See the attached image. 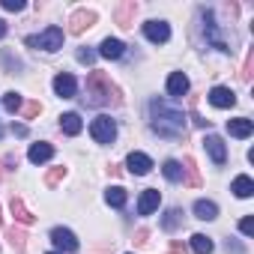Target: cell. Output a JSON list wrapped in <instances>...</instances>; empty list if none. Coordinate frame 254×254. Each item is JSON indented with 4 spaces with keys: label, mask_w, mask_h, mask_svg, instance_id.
Masks as SVG:
<instances>
[{
    "label": "cell",
    "mask_w": 254,
    "mask_h": 254,
    "mask_svg": "<svg viewBox=\"0 0 254 254\" xmlns=\"http://www.w3.org/2000/svg\"><path fill=\"white\" fill-rule=\"evenodd\" d=\"M27 45H39L42 51H60V48H63V30H60L57 24H51V27H45L39 36H30Z\"/></svg>",
    "instance_id": "obj_4"
},
{
    "label": "cell",
    "mask_w": 254,
    "mask_h": 254,
    "mask_svg": "<svg viewBox=\"0 0 254 254\" xmlns=\"http://www.w3.org/2000/svg\"><path fill=\"white\" fill-rule=\"evenodd\" d=\"M168 93H171V96H186V93H189V78H186L183 72H174V75L168 78Z\"/></svg>",
    "instance_id": "obj_18"
},
{
    "label": "cell",
    "mask_w": 254,
    "mask_h": 254,
    "mask_svg": "<svg viewBox=\"0 0 254 254\" xmlns=\"http://www.w3.org/2000/svg\"><path fill=\"white\" fill-rule=\"evenodd\" d=\"M203 147H206V153H209V159L221 168L224 162H227V150H224V141L218 138V135H206L203 138Z\"/></svg>",
    "instance_id": "obj_8"
},
{
    "label": "cell",
    "mask_w": 254,
    "mask_h": 254,
    "mask_svg": "<svg viewBox=\"0 0 254 254\" xmlns=\"http://www.w3.org/2000/svg\"><path fill=\"white\" fill-rule=\"evenodd\" d=\"M51 156H54V147H51V144H33L30 153H27V159H30L33 165H42V162H48Z\"/></svg>",
    "instance_id": "obj_19"
},
{
    "label": "cell",
    "mask_w": 254,
    "mask_h": 254,
    "mask_svg": "<svg viewBox=\"0 0 254 254\" xmlns=\"http://www.w3.org/2000/svg\"><path fill=\"white\" fill-rule=\"evenodd\" d=\"M54 93H57L60 99H75V93H78V81H75L69 72H60V75L54 78Z\"/></svg>",
    "instance_id": "obj_7"
},
{
    "label": "cell",
    "mask_w": 254,
    "mask_h": 254,
    "mask_svg": "<svg viewBox=\"0 0 254 254\" xmlns=\"http://www.w3.org/2000/svg\"><path fill=\"white\" fill-rule=\"evenodd\" d=\"M12 215H15V221H21L24 227H30V224H36V215L24 206V200L21 197H12Z\"/></svg>",
    "instance_id": "obj_16"
},
{
    "label": "cell",
    "mask_w": 254,
    "mask_h": 254,
    "mask_svg": "<svg viewBox=\"0 0 254 254\" xmlns=\"http://www.w3.org/2000/svg\"><path fill=\"white\" fill-rule=\"evenodd\" d=\"M60 129H63L69 138H75V135H81L84 123H81V117H78L75 111H69V114H63V117H60Z\"/></svg>",
    "instance_id": "obj_15"
},
{
    "label": "cell",
    "mask_w": 254,
    "mask_h": 254,
    "mask_svg": "<svg viewBox=\"0 0 254 254\" xmlns=\"http://www.w3.org/2000/svg\"><path fill=\"white\" fill-rule=\"evenodd\" d=\"M150 114H153V132L159 138H168V141L186 138V114L180 108H171L168 102L153 99L150 102Z\"/></svg>",
    "instance_id": "obj_1"
},
{
    "label": "cell",
    "mask_w": 254,
    "mask_h": 254,
    "mask_svg": "<svg viewBox=\"0 0 254 254\" xmlns=\"http://www.w3.org/2000/svg\"><path fill=\"white\" fill-rule=\"evenodd\" d=\"M90 135L96 138V144H114V138H117V123L108 114H102V117H96L90 123Z\"/></svg>",
    "instance_id": "obj_3"
},
{
    "label": "cell",
    "mask_w": 254,
    "mask_h": 254,
    "mask_svg": "<svg viewBox=\"0 0 254 254\" xmlns=\"http://www.w3.org/2000/svg\"><path fill=\"white\" fill-rule=\"evenodd\" d=\"M51 254H60V251H51Z\"/></svg>",
    "instance_id": "obj_41"
},
{
    "label": "cell",
    "mask_w": 254,
    "mask_h": 254,
    "mask_svg": "<svg viewBox=\"0 0 254 254\" xmlns=\"http://www.w3.org/2000/svg\"><path fill=\"white\" fill-rule=\"evenodd\" d=\"M84 87H87V96H84L87 105H96V108H102V105H120V90H117V84L111 81V75H105V72H90Z\"/></svg>",
    "instance_id": "obj_2"
},
{
    "label": "cell",
    "mask_w": 254,
    "mask_h": 254,
    "mask_svg": "<svg viewBox=\"0 0 254 254\" xmlns=\"http://www.w3.org/2000/svg\"><path fill=\"white\" fill-rule=\"evenodd\" d=\"M51 242L60 248V251H78V239H75V233L72 230H66V227H54L51 230Z\"/></svg>",
    "instance_id": "obj_9"
},
{
    "label": "cell",
    "mask_w": 254,
    "mask_h": 254,
    "mask_svg": "<svg viewBox=\"0 0 254 254\" xmlns=\"http://www.w3.org/2000/svg\"><path fill=\"white\" fill-rule=\"evenodd\" d=\"M209 102H212L215 108H233V105H236V93H233L230 87H212V90H209Z\"/></svg>",
    "instance_id": "obj_12"
},
{
    "label": "cell",
    "mask_w": 254,
    "mask_h": 254,
    "mask_svg": "<svg viewBox=\"0 0 254 254\" xmlns=\"http://www.w3.org/2000/svg\"><path fill=\"white\" fill-rule=\"evenodd\" d=\"M212 248H215V242L206 233H194L191 236V251L194 254H212Z\"/></svg>",
    "instance_id": "obj_22"
},
{
    "label": "cell",
    "mask_w": 254,
    "mask_h": 254,
    "mask_svg": "<svg viewBox=\"0 0 254 254\" xmlns=\"http://www.w3.org/2000/svg\"><path fill=\"white\" fill-rule=\"evenodd\" d=\"M3 108H6L9 114L21 111V96H18V93H6V96H3Z\"/></svg>",
    "instance_id": "obj_28"
},
{
    "label": "cell",
    "mask_w": 254,
    "mask_h": 254,
    "mask_svg": "<svg viewBox=\"0 0 254 254\" xmlns=\"http://www.w3.org/2000/svg\"><path fill=\"white\" fill-rule=\"evenodd\" d=\"M6 239H9V245H12L15 251H24V248H27V233H24V230H15V227H12V230H6Z\"/></svg>",
    "instance_id": "obj_26"
},
{
    "label": "cell",
    "mask_w": 254,
    "mask_h": 254,
    "mask_svg": "<svg viewBox=\"0 0 254 254\" xmlns=\"http://www.w3.org/2000/svg\"><path fill=\"white\" fill-rule=\"evenodd\" d=\"M162 174H165L171 183H180V180H183V165H180V162H174V159H168V162L162 165Z\"/></svg>",
    "instance_id": "obj_24"
},
{
    "label": "cell",
    "mask_w": 254,
    "mask_h": 254,
    "mask_svg": "<svg viewBox=\"0 0 254 254\" xmlns=\"http://www.w3.org/2000/svg\"><path fill=\"white\" fill-rule=\"evenodd\" d=\"M227 132H230L233 138H248V135L254 132V123H251L248 117H236V120H227Z\"/></svg>",
    "instance_id": "obj_13"
},
{
    "label": "cell",
    "mask_w": 254,
    "mask_h": 254,
    "mask_svg": "<svg viewBox=\"0 0 254 254\" xmlns=\"http://www.w3.org/2000/svg\"><path fill=\"white\" fill-rule=\"evenodd\" d=\"M159 203H162L159 189H147V191L141 194V200H138V215H153V212L159 209Z\"/></svg>",
    "instance_id": "obj_11"
},
{
    "label": "cell",
    "mask_w": 254,
    "mask_h": 254,
    "mask_svg": "<svg viewBox=\"0 0 254 254\" xmlns=\"http://www.w3.org/2000/svg\"><path fill=\"white\" fill-rule=\"evenodd\" d=\"M78 60H81V63H87V66H90V63H93V60H96V51H90V48H81V51H78Z\"/></svg>",
    "instance_id": "obj_34"
},
{
    "label": "cell",
    "mask_w": 254,
    "mask_h": 254,
    "mask_svg": "<svg viewBox=\"0 0 254 254\" xmlns=\"http://www.w3.org/2000/svg\"><path fill=\"white\" fill-rule=\"evenodd\" d=\"M251 69H254V51H248V54H245V63H242L239 78H242V81H251Z\"/></svg>",
    "instance_id": "obj_29"
},
{
    "label": "cell",
    "mask_w": 254,
    "mask_h": 254,
    "mask_svg": "<svg viewBox=\"0 0 254 254\" xmlns=\"http://www.w3.org/2000/svg\"><path fill=\"white\" fill-rule=\"evenodd\" d=\"M138 12V3H135V0H126V3L117 9V24L120 27H132V15Z\"/></svg>",
    "instance_id": "obj_17"
},
{
    "label": "cell",
    "mask_w": 254,
    "mask_h": 254,
    "mask_svg": "<svg viewBox=\"0 0 254 254\" xmlns=\"http://www.w3.org/2000/svg\"><path fill=\"white\" fill-rule=\"evenodd\" d=\"M123 51H126V45L120 42V39H102V45H99V54L105 57V60H120L123 57Z\"/></svg>",
    "instance_id": "obj_14"
},
{
    "label": "cell",
    "mask_w": 254,
    "mask_h": 254,
    "mask_svg": "<svg viewBox=\"0 0 254 254\" xmlns=\"http://www.w3.org/2000/svg\"><path fill=\"white\" fill-rule=\"evenodd\" d=\"M227 248H230L233 254H242V245H239V242H230V239H227Z\"/></svg>",
    "instance_id": "obj_37"
},
{
    "label": "cell",
    "mask_w": 254,
    "mask_h": 254,
    "mask_svg": "<svg viewBox=\"0 0 254 254\" xmlns=\"http://www.w3.org/2000/svg\"><path fill=\"white\" fill-rule=\"evenodd\" d=\"M126 168H129L135 177H147L153 171V159L147 153H129L126 156Z\"/></svg>",
    "instance_id": "obj_6"
},
{
    "label": "cell",
    "mask_w": 254,
    "mask_h": 254,
    "mask_svg": "<svg viewBox=\"0 0 254 254\" xmlns=\"http://www.w3.org/2000/svg\"><path fill=\"white\" fill-rule=\"evenodd\" d=\"M12 135H18V138H27V126H24V123H12Z\"/></svg>",
    "instance_id": "obj_35"
},
{
    "label": "cell",
    "mask_w": 254,
    "mask_h": 254,
    "mask_svg": "<svg viewBox=\"0 0 254 254\" xmlns=\"http://www.w3.org/2000/svg\"><path fill=\"white\" fill-rule=\"evenodd\" d=\"M96 18H99V15H96L93 9H78V12H75V15L69 18V33L81 36L84 30H90V27L96 24Z\"/></svg>",
    "instance_id": "obj_5"
},
{
    "label": "cell",
    "mask_w": 254,
    "mask_h": 254,
    "mask_svg": "<svg viewBox=\"0 0 254 254\" xmlns=\"http://www.w3.org/2000/svg\"><path fill=\"white\" fill-rule=\"evenodd\" d=\"M194 215L203 218V221H212V218H218V206L212 200H197L194 203Z\"/></svg>",
    "instance_id": "obj_21"
},
{
    "label": "cell",
    "mask_w": 254,
    "mask_h": 254,
    "mask_svg": "<svg viewBox=\"0 0 254 254\" xmlns=\"http://www.w3.org/2000/svg\"><path fill=\"white\" fill-rule=\"evenodd\" d=\"M21 114H24V120H33L36 114H42V105H39V102H27V105L21 108Z\"/></svg>",
    "instance_id": "obj_31"
},
{
    "label": "cell",
    "mask_w": 254,
    "mask_h": 254,
    "mask_svg": "<svg viewBox=\"0 0 254 254\" xmlns=\"http://www.w3.org/2000/svg\"><path fill=\"white\" fill-rule=\"evenodd\" d=\"M63 177H66V168H51V171L45 174V186H57Z\"/></svg>",
    "instance_id": "obj_30"
},
{
    "label": "cell",
    "mask_w": 254,
    "mask_h": 254,
    "mask_svg": "<svg viewBox=\"0 0 254 254\" xmlns=\"http://www.w3.org/2000/svg\"><path fill=\"white\" fill-rule=\"evenodd\" d=\"M3 36H6V21L0 18V39H3Z\"/></svg>",
    "instance_id": "obj_38"
},
{
    "label": "cell",
    "mask_w": 254,
    "mask_h": 254,
    "mask_svg": "<svg viewBox=\"0 0 254 254\" xmlns=\"http://www.w3.org/2000/svg\"><path fill=\"white\" fill-rule=\"evenodd\" d=\"M171 254H189V248H186L183 242H174V245H171Z\"/></svg>",
    "instance_id": "obj_36"
},
{
    "label": "cell",
    "mask_w": 254,
    "mask_h": 254,
    "mask_svg": "<svg viewBox=\"0 0 254 254\" xmlns=\"http://www.w3.org/2000/svg\"><path fill=\"white\" fill-rule=\"evenodd\" d=\"M180 224H183V209H168L165 218H162V227L165 230H177Z\"/></svg>",
    "instance_id": "obj_25"
},
{
    "label": "cell",
    "mask_w": 254,
    "mask_h": 254,
    "mask_svg": "<svg viewBox=\"0 0 254 254\" xmlns=\"http://www.w3.org/2000/svg\"><path fill=\"white\" fill-rule=\"evenodd\" d=\"M0 227H3V215H0Z\"/></svg>",
    "instance_id": "obj_40"
},
{
    "label": "cell",
    "mask_w": 254,
    "mask_h": 254,
    "mask_svg": "<svg viewBox=\"0 0 254 254\" xmlns=\"http://www.w3.org/2000/svg\"><path fill=\"white\" fill-rule=\"evenodd\" d=\"M230 191H233L236 197H251V194H254V183H251V177H245V174L236 177L233 186H230Z\"/></svg>",
    "instance_id": "obj_20"
},
{
    "label": "cell",
    "mask_w": 254,
    "mask_h": 254,
    "mask_svg": "<svg viewBox=\"0 0 254 254\" xmlns=\"http://www.w3.org/2000/svg\"><path fill=\"white\" fill-rule=\"evenodd\" d=\"M239 230H242L245 236H251V233H254V218H251V215H245V218L239 221Z\"/></svg>",
    "instance_id": "obj_33"
},
{
    "label": "cell",
    "mask_w": 254,
    "mask_h": 254,
    "mask_svg": "<svg viewBox=\"0 0 254 254\" xmlns=\"http://www.w3.org/2000/svg\"><path fill=\"white\" fill-rule=\"evenodd\" d=\"M183 165H186L183 171L189 174V186H191V189H197V186H200V177H197V165H194V159H191V156H186V159H183Z\"/></svg>",
    "instance_id": "obj_27"
},
{
    "label": "cell",
    "mask_w": 254,
    "mask_h": 254,
    "mask_svg": "<svg viewBox=\"0 0 254 254\" xmlns=\"http://www.w3.org/2000/svg\"><path fill=\"white\" fill-rule=\"evenodd\" d=\"M105 200H108L111 206H117V209L126 206V189H123V186H111V189L105 191Z\"/></svg>",
    "instance_id": "obj_23"
},
{
    "label": "cell",
    "mask_w": 254,
    "mask_h": 254,
    "mask_svg": "<svg viewBox=\"0 0 254 254\" xmlns=\"http://www.w3.org/2000/svg\"><path fill=\"white\" fill-rule=\"evenodd\" d=\"M144 33H147V39L156 42V45H162V42L171 39V27H168V21H147V24H144Z\"/></svg>",
    "instance_id": "obj_10"
},
{
    "label": "cell",
    "mask_w": 254,
    "mask_h": 254,
    "mask_svg": "<svg viewBox=\"0 0 254 254\" xmlns=\"http://www.w3.org/2000/svg\"><path fill=\"white\" fill-rule=\"evenodd\" d=\"M0 6H3L6 12H21V9H24V0H3Z\"/></svg>",
    "instance_id": "obj_32"
},
{
    "label": "cell",
    "mask_w": 254,
    "mask_h": 254,
    "mask_svg": "<svg viewBox=\"0 0 254 254\" xmlns=\"http://www.w3.org/2000/svg\"><path fill=\"white\" fill-rule=\"evenodd\" d=\"M0 138H3V126H0Z\"/></svg>",
    "instance_id": "obj_39"
}]
</instances>
